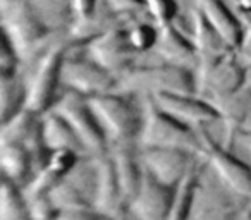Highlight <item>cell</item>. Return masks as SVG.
Instances as JSON below:
<instances>
[{"label":"cell","mask_w":251,"mask_h":220,"mask_svg":"<svg viewBox=\"0 0 251 220\" xmlns=\"http://www.w3.org/2000/svg\"><path fill=\"white\" fill-rule=\"evenodd\" d=\"M98 220H133V219H129V217L126 215H121V217H100Z\"/></svg>","instance_id":"37"},{"label":"cell","mask_w":251,"mask_h":220,"mask_svg":"<svg viewBox=\"0 0 251 220\" xmlns=\"http://www.w3.org/2000/svg\"><path fill=\"white\" fill-rule=\"evenodd\" d=\"M98 126L108 143V150L119 145H133L138 141L141 127V112H138L127 95L112 93L88 98Z\"/></svg>","instance_id":"5"},{"label":"cell","mask_w":251,"mask_h":220,"mask_svg":"<svg viewBox=\"0 0 251 220\" xmlns=\"http://www.w3.org/2000/svg\"><path fill=\"white\" fill-rule=\"evenodd\" d=\"M0 165L4 177L21 188L38 171V164L31 151L21 141L5 138H0Z\"/></svg>","instance_id":"20"},{"label":"cell","mask_w":251,"mask_h":220,"mask_svg":"<svg viewBox=\"0 0 251 220\" xmlns=\"http://www.w3.org/2000/svg\"><path fill=\"white\" fill-rule=\"evenodd\" d=\"M84 50L91 60H95L98 66L110 73L115 79H119L122 74L131 69L133 57L136 55V52L131 49L127 42L126 28L122 26H114L98 35L97 38L90 40L88 43H84Z\"/></svg>","instance_id":"10"},{"label":"cell","mask_w":251,"mask_h":220,"mask_svg":"<svg viewBox=\"0 0 251 220\" xmlns=\"http://www.w3.org/2000/svg\"><path fill=\"white\" fill-rule=\"evenodd\" d=\"M136 143L140 148H174L196 157L201 153L198 131L164 114L150 97L141 98V127Z\"/></svg>","instance_id":"3"},{"label":"cell","mask_w":251,"mask_h":220,"mask_svg":"<svg viewBox=\"0 0 251 220\" xmlns=\"http://www.w3.org/2000/svg\"><path fill=\"white\" fill-rule=\"evenodd\" d=\"M95 162V189H93V210L100 217H121L126 213L121 189L115 177L114 162L110 151L100 155H91Z\"/></svg>","instance_id":"15"},{"label":"cell","mask_w":251,"mask_h":220,"mask_svg":"<svg viewBox=\"0 0 251 220\" xmlns=\"http://www.w3.org/2000/svg\"><path fill=\"white\" fill-rule=\"evenodd\" d=\"M196 9L203 14L210 26L219 33L232 52H236L243 38V23L232 14L222 0H196Z\"/></svg>","instance_id":"21"},{"label":"cell","mask_w":251,"mask_h":220,"mask_svg":"<svg viewBox=\"0 0 251 220\" xmlns=\"http://www.w3.org/2000/svg\"><path fill=\"white\" fill-rule=\"evenodd\" d=\"M201 140L200 158L215 179L243 201L251 203V164L248 165L232 153V150L217 143L206 127L198 129Z\"/></svg>","instance_id":"6"},{"label":"cell","mask_w":251,"mask_h":220,"mask_svg":"<svg viewBox=\"0 0 251 220\" xmlns=\"http://www.w3.org/2000/svg\"><path fill=\"white\" fill-rule=\"evenodd\" d=\"M143 2H145V9H147V7H150L151 4H155L157 0H143Z\"/></svg>","instance_id":"38"},{"label":"cell","mask_w":251,"mask_h":220,"mask_svg":"<svg viewBox=\"0 0 251 220\" xmlns=\"http://www.w3.org/2000/svg\"><path fill=\"white\" fill-rule=\"evenodd\" d=\"M0 220H31L28 199L21 186L9 179H2L0 189Z\"/></svg>","instance_id":"24"},{"label":"cell","mask_w":251,"mask_h":220,"mask_svg":"<svg viewBox=\"0 0 251 220\" xmlns=\"http://www.w3.org/2000/svg\"><path fill=\"white\" fill-rule=\"evenodd\" d=\"M42 138L49 153H52V151H73L81 157L86 155L76 133L55 112H47L45 116H42Z\"/></svg>","instance_id":"22"},{"label":"cell","mask_w":251,"mask_h":220,"mask_svg":"<svg viewBox=\"0 0 251 220\" xmlns=\"http://www.w3.org/2000/svg\"><path fill=\"white\" fill-rule=\"evenodd\" d=\"M219 114V122L224 126V147L232 150L234 141L248 129L251 121V76L234 93L206 100Z\"/></svg>","instance_id":"13"},{"label":"cell","mask_w":251,"mask_h":220,"mask_svg":"<svg viewBox=\"0 0 251 220\" xmlns=\"http://www.w3.org/2000/svg\"><path fill=\"white\" fill-rule=\"evenodd\" d=\"M176 2H181V0H176Z\"/></svg>","instance_id":"39"},{"label":"cell","mask_w":251,"mask_h":220,"mask_svg":"<svg viewBox=\"0 0 251 220\" xmlns=\"http://www.w3.org/2000/svg\"><path fill=\"white\" fill-rule=\"evenodd\" d=\"M50 112H55L69 124V127L79 138L86 155H100L108 151V143L95 119L86 97L66 90V93L60 95Z\"/></svg>","instance_id":"8"},{"label":"cell","mask_w":251,"mask_h":220,"mask_svg":"<svg viewBox=\"0 0 251 220\" xmlns=\"http://www.w3.org/2000/svg\"><path fill=\"white\" fill-rule=\"evenodd\" d=\"M103 2L115 18H131L145 9L143 0H103Z\"/></svg>","instance_id":"30"},{"label":"cell","mask_w":251,"mask_h":220,"mask_svg":"<svg viewBox=\"0 0 251 220\" xmlns=\"http://www.w3.org/2000/svg\"><path fill=\"white\" fill-rule=\"evenodd\" d=\"M250 77L248 69L243 66L236 52H229L220 62H217L205 74L196 76V95L205 100L234 93Z\"/></svg>","instance_id":"14"},{"label":"cell","mask_w":251,"mask_h":220,"mask_svg":"<svg viewBox=\"0 0 251 220\" xmlns=\"http://www.w3.org/2000/svg\"><path fill=\"white\" fill-rule=\"evenodd\" d=\"M62 86L67 91L90 98L115 91L117 79L88 55L79 57L66 53L62 64Z\"/></svg>","instance_id":"9"},{"label":"cell","mask_w":251,"mask_h":220,"mask_svg":"<svg viewBox=\"0 0 251 220\" xmlns=\"http://www.w3.org/2000/svg\"><path fill=\"white\" fill-rule=\"evenodd\" d=\"M115 91L140 98L160 93L196 95V73L164 62L160 66L131 67L117 79Z\"/></svg>","instance_id":"2"},{"label":"cell","mask_w":251,"mask_h":220,"mask_svg":"<svg viewBox=\"0 0 251 220\" xmlns=\"http://www.w3.org/2000/svg\"><path fill=\"white\" fill-rule=\"evenodd\" d=\"M4 36L11 42L21 62L33 64L52 43L50 28L29 0H7L2 4Z\"/></svg>","instance_id":"1"},{"label":"cell","mask_w":251,"mask_h":220,"mask_svg":"<svg viewBox=\"0 0 251 220\" xmlns=\"http://www.w3.org/2000/svg\"><path fill=\"white\" fill-rule=\"evenodd\" d=\"M71 42H52V45L33 62L26 84V110L38 116L50 112L59 100L62 86V64Z\"/></svg>","instance_id":"4"},{"label":"cell","mask_w":251,"mask_h":220,"mask_svg":"<svg viewBox=\"0 0 251 220\" xmlns=\"http://www.w3.org/2000/svg\"><path fill=\"white\" fill-rule=\"evenodd\" d=\"M237 140H239L241 147L248 151V155H250V160H251V127L248 131H244V133H241L239 136H237Z\"/></svg>","instance_id":"34"},{"label":"cell","mask_w":251,"mask_h":220,"mask_svg":"<svg viewBox=\"0 0 251 220\" xmlns=\"http://www.w3.org/2000/svg\"><path fill=\"white\" fill-rule=\"evenodd\" d=\"M236 55L239 57L248 73H251V21L243 24V38H241V43L236 50Z\"/></svg>","instance_id":"32"},{"label":"cell","mask_w":251,"mask_h":220,"mask_svg":"<svg viewBox=\"0 0 251 220\" xmlns=\"http://www.w3.org/2000/svg\"><path fill=\"white\" fill-rule=\"evenodd\" d=\"M21 64L16 50L12 49L11 42L4 36L2 50H0V76H12L18 74V66Z\"/></svg>","instance_id":"29"},{"label":"cell","mask_w":251,"mask_h":220,"mask_svg":"<svg viewBox=\"0 0 251 220\" xmlns=\"http://www.w3.org/2000/svg\"><path fill=\"white\" fill-rule=\"evenodd\" d=\"M26 107V84L19 74L0 76V121L9 119L25 110Z\"/></svg>","instance_id":"23"},{"label":"cell","mask_w":251,"mask_h":220,"mask_svg":"<svg viewBox=\"0 0 251 220\" xmlns=\"http://www.w3.org/2000/svg\"><path fill=\"white\" fill-rule=\"evenodd\" d=\"M237 7L244 14H251V0H236Z\"/></svg>","instance_id":"35"},{"label":"cell","mask_w":251,"mask_h":220,"mask_svg":"<svg viewBox=\"0 0 251 220\" xmlns=\"http://www.w3.org/2000/svg\"><path fill=\"white\" fill-rule=\"evenodd\" d=\"M248 201L229 193L203 164L186 220H237Z\"/></svg>","instance_id":"7"},{"label":"cell","mask_w":251,"mask_h":220,"mask_svg":"<svg viewBox=\"0 0 251 220\" xmlns=\"http://www.w3.org/2000/svg\"><path fill=\"white\" fill-rule=\"evenodd\" d=\"M26 199H28V210H29L31 220H52L53 219L57 208L53 206L49 195L33 196V198H26Z\"/></svg>","instance_id":"28"},{"label":"cell","mask_w":251,"mask_h":220,"mask_svg":"<svg viewBox=\"0 0 251 220\" xmlns=\"http://www.w3.org/2000/svg\"><path fill=\"white\" fill-rule=\"evenodd\" d=\"M153 52L164 64L184 67L195 73L198 69V55L191 38L179 31L172 23L158 26V38Z\"/></svg>","instance_id":"18"},{"label":"cell","mask_w":251,"mask_h":220,"mask_svg":"<svg viewBox=\"0 0 251 220\" xmlns=\"http://www.w3.org/2000/svg\"><path fill=\"white\" fill-rule=\"evenodd\" d=\"M200 167H201V165H198V162L195 160V164L191 165L188 174L184 175V179H182V181L177 184V188L174 189L171 208H169L167 219L165 220H186L188 219V213H189L191 201H193V193H195V186H196V181H198Z\"/></svg>","instance_id":"25"},{"label":"cell","mask_w":251,"mask_h":220,"mask_svg":"<svg viewBox=\"0 0 251 220\" xmlns=\"http://www.w3.org/2000/svg\"><path fill=\"white\" fill-rule=\"evenodd\" d=\"M126 35H127V42H129L131 49L136 53H147L153 50L155 43L158 38V26L150 24V23L138 21L134 24H129L126 28Z\"/></svg>","instance_id":"27"},{"label":"cell","mask_w":251,"mask_h":220,"mask_svg":"<svg viewBox=\"0 0 251 220\" xmlns=\"http://www.w3.org/2000/svg\"><path fill=\"white\" fill-rule=\"evenodd\" d=\"M237 220H251V203H248V205L244 206L241 215L237 217Z\"/></svg>","instance_id":"36"},{"label":"cell","mask_w":251,"mask_h":220,"mask_svg":"<svg viewBox=\"0 0 251 220\" xmlns=\"http://www.w3.org/2000/svg\"><path fill=\"white\" fill-rule=\"evenodd\" d=\"M49 196L57 210L93 208V206H91V199L88 198L77 186H74L67 177L60 179V181L49 191Z\"/></svg>","instance_id":"26"},{"label":"cell","mask_w":251,"mask_h":220,"mask_svg":"<svg viewBox=\"0 0 251 220\" xmlns=\"http://www.w3.org/2000/svg\"><path fill=\"white\" fill-rule=\"evenodd\" d=\"M73 21L76 19H88L97 14L100 0H69Z\"/></svg>","instance_id":"31"},{"label":"cell","mask_w":251,"mask_h":220,"mask_svg":"<svg viewBox=\"0 0 251 220\" xmlns=\"http://www.w3.org/2000/svg\"><path fill=\"white\" fill-rule=\"evenodd\" d=\"M100 215L93 208H73L57 210L52 220H98Z\"/></svg>","instance_id":"33"},{"label":"cell","mask_w":251,"mask_h":220,"mask_svg":"<svg viewBox=\"0 0 251 220\" xmlns=\"http://www.w3.org/2000/svg\"><path fill=\"white\" fill-rule=\"evenodd\" d=\"M138 153L145 174L171 189L177 188L196 160V155L174 148H141Z\"/></svg>","instance_id":"12"},{"label":"cell","mask_w":251,"mask_h":220,"mask_svg":"<svg viewBox=\"0 0 251 220\" xmlns=\"http://www.w3.org/2000/svg\"><path fill=\"white\" fill-rule=\"evenodd\" d=\"M150 98L162 112L191 129L198 131L201 127H208L213 122H219L217 110L200 95L160 93Z\"/></svg>","instance_id":"11"},{"label":"cell","mask_w":251,"mask_h":220,"mask_svg":"<svg viewBox=\"0 0 251 220\" xmlns=\"http://www.w3.org/2000/svg\"><path fill=\"white\" fill-rule=\"evenodd\" d=\"M174 189L160 184L148 174L136 195L126 205V215L133 220H165L171 208Z\"/></svg>","instance_id":"16"},{"label":"cell","mask_w":251,"mask_h":220,"mask_svg":"<svg viewBox=\"0 0 251 220\" xmlns=\"http://www.w3.org/2000/svg\"><path fill=\"white\" fill-rule=\"evenodd\" d=\"M191 42L196 49V55H198V69H196V76L205 74L210 71L217 62L224 59L229 52L232 50L226 45L219 33L206 23L203 14L198 9H193L191 16Z\"/></svg>","instance_id":"17"},{"label":"cell","mask_w":251,"mask_h":220,"mask_svg":"<svg viewBox=\"0 0 251 220\" xmlns=\"http://www.w3.org/2000/svg\"><path fill=\"white\" fill-rule=\"evenodd\" d=\"M108 151L114 162L115 177H117L122 201L126 206L140 189L145 177V169L141 165L140 153L133 150V145H119V147H112Z\"/></svg>","instance_id":"19"}]
</instances>
